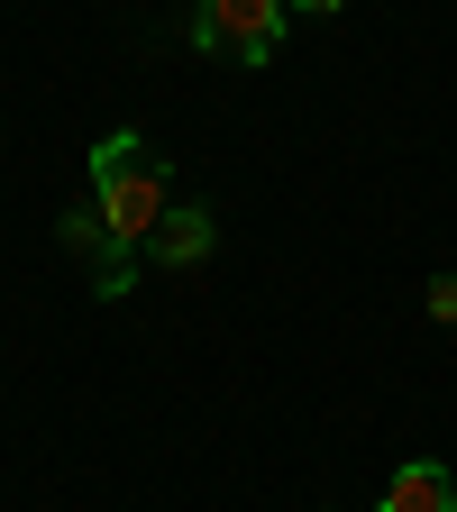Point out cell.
Masks as SVG:
<instances>
[{
  "label": "cell",
  "mask_w": 457,
  "mask_h": 512,
  "mask_svg": "<svg viewBox=\"0 0 457 512\" xmlns=\"http://www.w3.org/2000/svg\"><path fill=\"white\" fill-rule=\"evenodd\" d=\"M375 512H457V467H439V458H403Z\"/></svg>",
  "instance_id": "4"
},
{
  "label": "cell",
  "mask_w": 457,
  "mask_h": 512,
  "mask_svg": "<svg viewBox=\"0 0 457 512\" xmlns=\"http://www.w3.org/2000/svg\"><path fill=\"white\" fill-rule=\"evenodd\" d=\"M92 202H101V220H110V238L128 256L156 238V220H165V165H156V147L138 138V128H110V138L92 147Z\"/></svg>",
  "instance_id": "1"
},
{
  "label": "cell",
  "mask_w": 457,
  "mask_h": 512,
  "mask_svg": "<svg viewBox=\"0 0 457 512\" xmlns=\"http://www.w3.org/2000/svg\"><path fill=\"white\" fill-rule=\"evenodd\" d=\"M192 46H202V55H238V64H266L284 46V0H202V10H192Z\"/></svg>",
  "instance_id": "2"
},
{
  "label": "cell",
  "mask_w": 457,
  "mask_h": 512,
  "mask_svg": "<svg viewBox=\"0 0 457 512\" xmlns=\"http://www.w3.org/2000/svg\"><path fill=\"white\" fill-rule=\"evenodd\" d=\"M284 10H311V19H339L348 0H284Z\"/></svg>",
  "instance_id": "6"
},
{
  "label": "cell",
  "mask_w": 457,
  "mask_h": 512,
  "mask_svg": "<svg viewBox=\"0 0 457 512\" xmlns=\"http://www.w3.org/2000/svg\"><path fill=\"white\" fill-rule=\"evenodd\" d=\"M211 247H220V220H211L202 202H174V211L156 220V238H147V256H156V266H202Z\"/></svg>",
  "instance_id": "3"
},
{
  "label": "cell",
  "mask_w": 457,
  "mask_h": 512,
  "mask_svg": "<svg viewBox=\"0 0 457 512\" xmlns=\"http://www.w3.org/2000/svg\"><path fill=\"white\" fill-rule=\"evenodd\" d=\"M421 302H430L439 330H457V275H430V293H421Z\"/></svg>",
  "instance_id": "5"
}]
</instances>
